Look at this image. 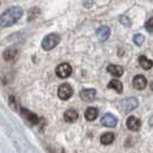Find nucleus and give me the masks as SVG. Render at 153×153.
Listing matches in <instances>:
<instances>
[{
  "label": "nucleus",
  "instance_id": "18",
  "mask_svg": "<svg viewBox=\"0 0 153 153\" xmlns=\"http://www.w3.org/2000/svg\"><path fill=\"white\" fill-rule=\"evenodd\" d=\"M109 89H113L115 90L116 92H119V93H121L123 91V84L119 81V79H112L107 85Z\"/></svg>",
  "mask_w": 153,
  "mask_h": 153
},
{
  "label": "nucleus",
  "instance_id": "19",
  "mask_svg": "<svg viewBox=\"0 0 153 153\" xmlns=\"http://www.w3.org/2000/svg\"><path fill=\"white\" fill-rule=\"evenodd\" d=\"M144 42H145V37H144L143 35L137 33V35H135V36H134V43H135L137 46H140Z\"/></svg>",
  "mask_w": 153,
  "mask_h": 153
},
{
  "label": "nucleus",
  "instance_id": "17",
  "mask_svg": "<svg viewBox=\"0 0 153 153\" xmlns=\"http://www.w3.org/2000/svg\"><path fill=\"white\" fill-rule=\"evenodd\" d=\"M114 134L113 132H105L101 137H100V142L104 144V145H108V144H112L114 142Z\"/></svg>",
  "mask_w": 153,
  "mask_h": 153
},
{
  "label": "nucleus",
  "instance_id": "7",
  "mask_svg": "<svg viewBox=\"0 0 153 153\" xmlns=\"http://www.w3.org/2000/svg\"><path fill=\"white\" fill-rule=\"evenodd\" d=\"M100 122H101L102 126H105V127L114 128V127H116V124H117V119H116V116H114L113 114L106 113V114L101 117Z\"/></svg>",
  "mask_w": 153,
  "mask_h": 153
},
{
  "label": "nucleus",
  "instance_id": "16",
  "mask_svg": "<svg viewBox=\"0 0 153 153\" xmlns=\"http://www.w3.org/2000/svg\"><path fill=\"white\" fill-rule=\"evenodd\" d=\"M139 66L143 69H145V70H149V69H151L153 67V61L147 59L145 55H140L139 56Z\"/></svg>",
  "mask_w": 153,
  "mask_h": 153
},
{
  "label": "nucleus",
  "instance_id": "14",
  "mask_svg": "<svg viewBox=\"0 0 153 153\" xmlns=\"http://www.w3.org/2000/svg\"><path fill=\"white\" fill-rule=\"evenodd\" d=\"M107 71L114 77H120L123 75V68L117 65H109L107 67Z\"/></svg>",
  "mask_w": 153,
  "mask_h": 153
},
{
  "label": "nucleus",
  "instance_id": "3",
  "mask_svg": "<svg viewBox=\"0 0 153 153\" xmlns=\"http://www.w3.org/2000/svg\"><path fill=\"white\" fill-rule=\"evenodd\" d=\"M138 106V100L135 97H129L126 98L120 102V108L123 113H129L131 111H134Z\"/></svg>",
  "mask_w": 153,
  "mask_h": 153
},
{
  "label": "nucleus",
  "instance_id": "11",
  "mask_svg": "<svg viewBox=\"0 0 153 153\" xmlns=\"http://www.w3.org/2000/svg\"><path fill=\"white\" fill-rule=\"evenodd\" d=\"M63 119H65L66 122H68V123L76 122L77 119H78V113H77L75 109H68V111L65 112Z\"/></svg>",
  "mask_w": 153,
  "mask_h": 153
},
{
  "label": "nucleus",
  "instance_id": "20",
  "mask_svg": "<svg viewBox=\"0 0 153 153\" xmlns=\"http://www.w3.org/2000/svg\"><path fill=\"white\" fill-rule=\"evenodd\" d=\"M145 29L149 32H153V17H151V19H149L147 21H146L145 23Z\"/></svg>",
  "mask_w": 153,
  "mask_h": 153
},
{
  "label": "nucleus",
  "instance_id": "9",
  "mask_svg": "<svg viewBox=\"0 0 153 153\" xmlns=\"http://www.w3.org/2000/svg\"><path fill=\"white\" fill-rule=\"evenodd\" d=\"M79 97L85 102L93 101L94 97H96V90L94 89H84V90H82L79 92Z\"/></svg>",
  "mask_w": 153,
  "mask_h": 153
},
{
  "label": "nucleus",
  "instance_id": "12",
  "mask_svg": "<svg viewBox=\"0 0 153 153\" xmlns=\"http://www.w3.org/2000/svg\"><path fill=\"white\" fill-rule=\"evenodd\" d=\"M2 55L6 61H14L19 58V51L16 48H7Z\"/></svg>",
  "mask_w": 153,
  "mask_h": 153
},
{
  "label": "nucleus",
  "instance_id": "4",
  "mask_svg": "<svg viewBox=\"0 0 153 153\" xmlns=\"http://www.w3.org/2000/svg\"><path fill=\"white\" fill-rule=\"evenodd\" d=\"M73 93H74V90L71 85L68 83H63L58 89V97L61 100H68L73 96Z\"/></svg>",
  "mask_w": 153,
  "mask_h": 153
},
{
  "label": "nucleus",
  "instance_id": "5",
  "mask_svg": "<svg viewBox=\"0 0 153 153\" xmlns=\"http://www.w3.org/2000/svg\"><path fill=\"white\" fill-rule=\"evenodd\" d=\"M55 74H56V76L60 77V78H67L71 74V66L69 63H67V62L60 63L55 68Z\"/></svg>",
  "mask_w": 153,
  "mask_h": 153
},
{
  "label": "nucleus",
  "instance_id": "8",
  "mask_svg": "<svg viewBox=\"0 0 153 153\" xmlns=\"http://www.w3.org/2000/svg\"><path fill=\"white\" fill-rule=\"evenodd\" d=\"M147 85V79L144 75H136L132 78V86L136 90H144Z\"/></svg>",
  "mask_w": 153,
  "mask_h": 153
},
{
  "label": "nucleus",
  "instance_id": "13",
  "mask_svg": "<svg viewBox=\"0 0 153 153\" xmlns=\"http://www.w3.org/2000/svg\"><path fill=\"white\" fill-rule=\"evenodd\" d=\"M109 35H111V30H109V28L106 27V25L100 27V28H98V30H97V37H98L100 40H102V42L107 40V38L109 37Z\"/></svg>",
  "mask_w": 153,
  "mask_h": 153
},
{
  "label": "nucleus",
  "instance_id": "21",
  "mask_svg": "<svg viewBox=\"0 0 153 153\" xmlns=\"http://www.w3.org/2000/svg\"><path fill=\"white\" fill-rule=\"evenodd\" d=\"M120 22L122 23L124 27H130L131 25V21L129 17H127V16H121L120 17Z\"/></svg>",
  "mask_w": 153,
  "mask_h": 153
},
{
  "label": "nucleus",
  "instance_id": "10",
  "mask_svg": "<svg viewBox=\"0 0 153 153\" xmlns=\"http://www.w3.org/2000/svg\"><path fill=\"white\" fill-rule=\"evenodd\" d=\"M127 127L131 131H137L140 128V121H139V119H137L136 116L128 117V120H127Z\"/></svg>",
  "mask_w": 153,
  "mask_h": 153
},
{
  "label": "nucleus",
  "instance_id": "2",
  "mask_svg": "<svg viewBox=\"0 0 153 153\" xmlns=\"http://www.w3.org/2000/svg\"><path fill=\"white\" fill-rule=\"evenodd\" d=\"M60 40H61V38H60V36L58 33H50L43 39L42 47H43L44 51H51L60 43Z\"/></svg>",
  "mask_w": 153,
  "mask_h": 153
},
{
  "label": "nucleus",
  "instance_id": "6",
  "mask_svg": "<svg viewBox=\"0 0 153 153\" xmlns=\"http://www.w3.org/2000/svg\"><path fill=\"white\" fill-rule=\"evenodd\" d=\"M21 114L22 116L28 121V122L30 123L31 126H36V124H38L39 122V119L37 114H35V113H32L31 111L29 109H25V108H21Z\"/></svg>",
  "mask_w": 153,
  "mask_h": 153
},
{
  "label": "nucleus",
  "instance_id": "15",
  "mask_svg": "<svg viewBox=\"0 0 153 153\" xmlns=\"http://www.w3.org/2000/svg\"><path fill=\"white\" fill-rule=\"evenodd\" d=\"M84 116L88 121H93V120H96L97 116H98V109L96 107H89L85 111Z\"/></svg>",
  "mask_w": 153,
  "mask_h": 153
},
{
  "label": "nucleus",
  "instance_id": "1",
  "mask_svg": "<svg viewBox=\"0 0 153 153\" xmlns=\"http://www.w3.org/2000/svg\"><path fill=\"white\" fill-rule=\"evenodd\" d=\"M23 15V9L19 6H14L6 9L0 19V25L1 28H8L15 24Z\"/></svg>",
  "mask_w": 153,
  "mask_h": 153
}]
</instances>
